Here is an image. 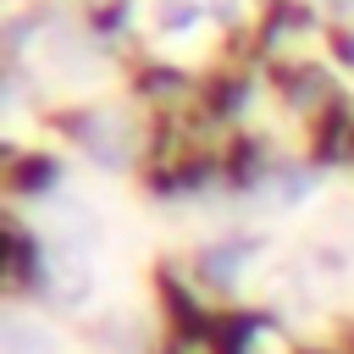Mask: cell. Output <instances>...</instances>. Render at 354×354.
<instances>
[{
	"instance_id": "1",
	"label": "cell",
	"mask_w": 354,
	"mask_h": 354,
	"mask_svg": "<svg viewBox=\"0 0 354 354\" xmlns=\"http://www.w3.org/2000/svg\"><path fill=\"white\" fill-rule=\"evenodd\" d=\"M6 354H55V337L33 321H6Z\"/></svg>"
},
{
	"instance_id": "2",
	"label": "cell",
	"mask_w": 354,
	"mask_h": 354,
	"mask_svg": "<svg viewBox=\"0 0 354 354\" xmlns=\"http://www.w3.org/2000/svg\"><path fill=\"white\" fill-rule=\"evenodd\" d=\"M194 17H199V11H194L188 0H177V6H166V11H160V22H166V28H194Z\"/></svg>"
}]
</instances>
